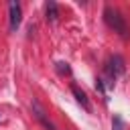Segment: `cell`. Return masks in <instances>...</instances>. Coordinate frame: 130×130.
Segmentation results:
<instances>
[{
	"mask_svg": "<svg viewBox=\"0 0 130 130\" xmlns=\"http://www.w3.org/2000/svg\"><path fill=\"white\" fill-rule=\"evenodd\" d=\"M104 20H106V24H108L114 32H118L124 41L130 39V26H128L126 18L122 16V12H120L118 8H114V6H106V8H104Z\"/></svg>",
	"mask_w": 130,
	"mask_h": 130,
	"instance_id": "1",
	"label": "cell"
},
{
	"mask_svg": "<svg viewBox=\"0 0 130 130\" xmlns=\"http://www.w3.org/2000/svg\"><path fill=\"white\" fill-rule=\"evenodd\" d=\"M106 75H108V85L112 87L114 85V81L126 71V65H124V59H122V55H112L108 61H106Z\"/></svg>",
	"mask_w": 130,
	"mask_h": 130,
	"instance_id": "2",
	"label": "cell"
},
{
	"mask_svg": "<svg viewBox=\"0 0 130 130\" xmlns=\"http://www.w3.org/2000/svg\"><path fill=\"white\" fill-rule=\"evenodd\" d=\"M20 22H22V8L18 2H10L8 4V28H10V32H16Z\"/></svg>",
	"mask_w": 130,
	"mask_h": 130,
	"instance_id": "3",
	"label": "cell"
},
{
	"mask_svg": "<svg viewBox=\"0 0 130 130\" xmlns=\"http://www.w3.org/2000/svg\"><path fill=\"white\" fill-rule=\"evenodd\" d=\"M30 108H32V114H35V118L41 122V126L45 128V130H57L55 128V124L47 118V114H45V110H43V106L37 102V100H32V104H30Z\"/></svg>",
	"mask_w": 130,
	"mask_h": 130,
	"instance_id": "4",
	"label": "cell"
},
{
	"mask_svg": "<svg viewBox=\"0 0 130 130\" xmlns=\"http://www.w3.org/2000/svg\"><path fill=\"white\" fill-rule=\"evenodd\" d=\"M71 93L75 95V100H77V104L85 110V112H91V104H89V100H87V95H85V91L77 85V83H71Z\"/></svg>",
	"mask_w": 130,
	"mask_h": 130,
	"instance_id": "5",
	"label": "cell"
},
{
	"mask_svg": "<svg viewBox=\"0 0 130 130\" xmlns=\"http://www.w3.org/2000/svg\"><path fill=\"white\" fill-rule=\"evenodd\" d=\"M45 14H47V20H49V22H55V20L59 18V6H57V2L49 0V2L45 4Z\"/></svg>",
	"mask_w": 130,
	"mask_h": 130,
	"instance_id": "6",
	"label": "cell"
},
{
	"mask_svg": "<svg viewBox=\"0 0 130 130\" xmlns=\"http://www.w3.org/2000/svg\"><path fill=\"white\" fill-rule=\"evenodd\" d=\"M55 69H57L59 75H71V67H69V63H65V61H59V63L55 65Z\"/></svg>",
	"mask_w": 130,
	"mask_h": 130,
	"instance_id": "7",
	"label": "cell"
},
{
	"mask_svg": "<svg viewBox=\"0 0 130 130\" xmlns=\"http://www.w3.org/2000/svg\"><path fill=\"white\" fill-rule=\"evenodd\" d=\"M112 130H126V124L120 116H114L112 118Z\"/></svg>",
	"mask_w": 130,
	"mask_h": 130,
	"instance_id": "8",
	"label": "cell"
}]
</instances>
